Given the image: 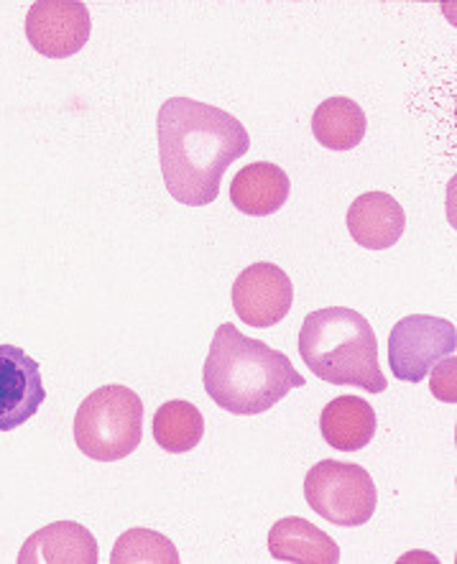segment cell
<instances>
[{
	"label": "cell",
	"instance_id": "3957f363",
	"mask_svg": "<svg viewBox=\"0 0 457 564\" xmlns=\"http://www.w3.org/2000/svg\"><path fill=\"white\" fill-rule=\"evenodd\" d=\"M300 356L319 381L330 386H358L368 393L389 389L371 322L350 307L307 314L300 333Z\"/></svg>",
	"mask_w": 457,
	"mask_h": 564
},
{
	"label": "cell",
	"instance_id": "7c38bea8",
	"mask_svg": "<svg viewBox=\"0 0 457 564\" xmlns=\"http://www.w3.org/2000/svg\"><path fill=\"white\" fill-rule=\"evenodd\" d=\"M289 189H292V182L282 166L259 161L232 176L230 203L251 217H266L286 205Z\"/></svg>",
	"mask_w": 457,
	"mask_h": 564
},
{
	"label": "cell",
	"instance_id": "ac0fdd59",
	"mask_svg": "<svg viewBox=\"0 0 457 564\" xmlns=\"http://www.w3.org/2000/svg\"><path fill=\"white\" fill-rule=\"evenodd\" d=\"M455 370H457V360H455V352H453V358L447 356V358L439 360L435 366V373H432L429 389L439 401H447V404H455V401H457Z\"/></svg>",
	"mask_w": 457,
	"mask_h": 564
},
{
	"label": "cell",
	"instance_id": "5bb4252c",
	"mask_svg": "<svg viewBox=\"0 0 457 564\" xmlns=\"http://www.w3.org/2000/svg\"><path fill=\"white\" fill-rule=\"evenodd\" d=\"M319 432L340 453H360L376 434V411L360 397H338L323 409Z\"/></svg>",
	"mask_w": 457,
	"mask_h": 564
},
{
	"label": "cell",
	"instance_id": "9a60e30c",
	"mask_svg": "<svg viewBox=\"0 0 457 564\" xmlns=\"http://www.w3.org/2000/svg\"><path fill=\"white\" fill-rule=\"evenodd\" d=\"M366 112L356 100L330 98L319 102L312 116V133L319 147L330 151H350L366 139Z\"/></svg>",
	"mask_w": 457,
	"mask_h": 564
},
{
	"label": "cell",
	"instance_id": "9c48e42d",
	"mask_svg": "<svg viewBox=\"0 0 457 564\" xmlns=\"http://www.w3.org/2000/svg\"><path fill=\"white\" fill-rule=\"evenodd\" d=\"M44 399L42 366L15 345H0V432L26 424Z\"/></svg>",
	"mask_w": 457,
	"mask_h": 564
},
{
	"label": "cell",
	"instance_id": "2e32d148",
	"mask_svg": "<svg viewBox=\"0 0 457 564\" xmlns=\"http://www.w3.org/2000/svg\"><path fill=\"white\" fill-rule=\"evenodd\" d=\"M205 437V416L189 401L174 399L156 409L154 440L164 453L184 455L192 453Z\"/></svg>",
	"mask_w": 457,
	"mask_h": 564
},
{
	"label": "cell",
	"instance_id": "4fadbf2b",
	"mask_svg": "<svg viewBox=\"0 0 457 564\" xmlns=\"http://www.w3.org/2000/svg\"><path fill=\"white\" fill-rule=\"evenodd\" d=\"M269 552L279 562L292 564H338L340 550L330 534L300 516H289L269 531Z\"/></svg>",
	"mask_w": 457,
	"mask_h": 564
},
{
	"label": "cell",
	"instance_id": "52a82bcc",
	"mask_svg": "<svg viewBox=\"0 0 457 564\" xmlns=\"http://www.w3.org/2000/svg\"><path fill=\"white\" fill-rule=\"evenodd\" d=\"M90 11L79 0H39L29 8V44L46 59H67L77 54L90 39Z\"/></svg>",
	"mask_w": 457,
	"mask_h": 564
},
{
	"label": "cell",
	"instance_id": "8992f818",
	"mask_svg": "<svg viewBox=\"0 0 457 564\" xmlns=\"http://www.w3.org/2000/svg\"><path fill=\"white\" fill-rule=\"evenodd\" d=\"M457 350L453 322L429 314H412L394 325L389 335V366L399 381L420 383L439 360Z\"/></svg>",
	"mask_w": 457,
	"mask_h": 564
},
{
	"label": "cell",
	"instance_id": "5b68a950",
	"mask_svg": "<svg viewBox=\"0 0 457 564\" xmlns=\"http://www.w3.org/2000/svg\"><path fill=\"white\" fill-rule=\"evenodd\" d=\"M304 498L309 509L335 527H363L379 506V490L366 467L323 460L304 478Z\"/></svg>",
	"mask_w": 457,
	"mask_h": 564
},
{
	"label": "cell",
	"instance_id": "30bf717a",
	"mask_svg": "<svg viewBox=\"0 0 457 564\" xmlns=\"http://www.w3.org/2000/svg\"><path fill=\"white\" fill-rule=\"evenodd\" d=\"M98 542L75 521H57L23 542L19 564H98Z\"/></svg>",
	"mask_w": 457,
	"mask_h": 564
},
{
	"label": "cell",
	"instance_id": "e0dca14e",
	"mask_svg": "<svg viewBox=\"0 0 457 564\" xmlns=\"http://www.w3.org/2000/svg\"><path fill=\"white\" fill-rule=\"evenodd\" d=\"M113 564H179L176 546L154 529H128L110 554Z\"/></svg>",
	"mask_w": 457,
	"mask_h": 564
},
{
	"label": "cell",
	"instance_id": "7a4b0ae2",
	"mask_svg": "<svg viewBox=\"0 0 457 564\" xmlns=\"http://www.w3.org/2000/svg\"><path fill=\"white\" fill-rule=\"evenodd\" d=\"M203 381L207 397L238 416L266 414L289 391L307 386L282 350L246 337L230 322L213 337Z\"/></svg>",
	"mask_w": 457,
	"mask_h": 564
},
{
	"label": "cell",
	"instance_id": "6da1fadb",
	"mask_svg": "<svg viewBox=\"0 0 457 564\" xmlns=\"http://www.w3.org/2000/svg\"><path fill=\"white\" fill-rule=\"evenodd\" d=\"M156 131L166 192L187 207L215 203L228 166L251 149V135L236 116L189 98L166 100Z\"/></svg>",
	"mask_w": 457,
	"mask_h": 564
},
{
	"label": "cell",
	"instance_id": "277c9868",
	"mask_svg": "<svg viewBox=\"0 0 457 564\" xmlns=\"http://www.w3.org/2000/svg\"><path fill=\"white\" fill-rule=\"evenodd\" d=\"M143 440V401L128 386H102L77 409L75 442L90 460L116 463Z\"/></svg>",
	"mask_w": 457,
	"mask_h": 564
},
{
	"label": "cell",
	"instance_id": "ba28073f",
	"mask_svg": "<svg viewBox=\"0 0 457 564\" xmlns=\"http://www.w3.org/2000/svg\"><path fill=\"white\" fill-rule=\"evenodd\" d=\"M232 307L246 325L266 329L282 322L294 304L292 279L276 263H253L232 284Z\"/></svg>",
	"mask_w": 457,
	"mask_h": 564
},
{
	"label": "cell",
	"instance_id": "8fae6325",
	"mask_svg": "<svg viewBox=\"0 0 457 564\" xmlns=\"http://www.w3.org/2000/svg\"><path fill=\"white\" fill-rule=\"evenodd\" d=\"M348 230L368 251L394 248L406 230V215L387 192H366L348 209Z\"/></svg>",
	"mask_w": 457,
	"mask_h": 564
}]
</instances>
